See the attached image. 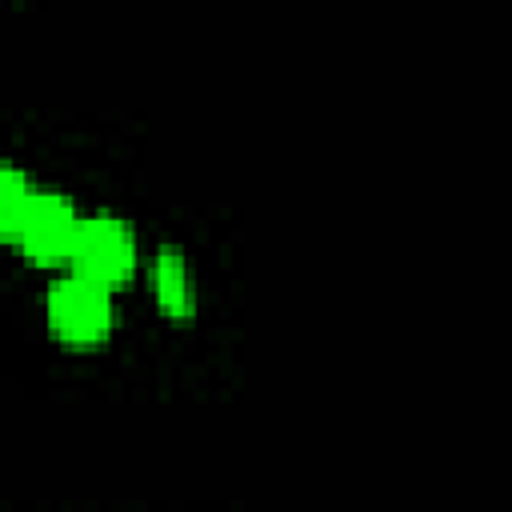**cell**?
Listing matches in <instances>:
<instances>
[{"label": "cell", "mask_w": 512, "mask_h": 512, "mask_svg": "<svg viewBox=\"0 0 512 512\" xmlns=\"http://www.w3.org/2000/svg\"><path fill=\"white\" fill-rule=\"evenodd\" d=\"M44 316H48V328L64 344H100L116 320L112 288L68 272L60 280H52V288L44 296Z\"/></svg>", "instance_id": "cell-1"}, {"label": "cell", "mask_w": 512, "mask_h": 512, "mask_svg": "<svg viewBox=\"0 0 512 512\" xmlns=\"http://www.w3.org/2000/svg\"><path fill=\"white\" fill-rule=\"evenodd\" d=\"M136 232L124 216L116 212H92L80 220V232H76V244H72V272L76 276H88L104 288L120 284L132 276L136 268Z\"/></svg>", "instance_id": "cell-2"}, {"label": "cell", "mask_w": 512, "mask_h": 512, "mask_svg": "<svg viewBox=\"0 0 512 512\" xmlns=\"http://www.w3.org/2000/svg\"><path fill=\"white\" fill-rule=\"evenodd\" d=\"M80 220H84V212L76 208L72 196L36 188L24 208V220L16 228V244L24 248V256L32 264H64L72 256Z\"/></svg>", "instance_id": "cell-3"}, {"label": "cell", "mask_w": 512, "mask_h": 512, "mask_svg": "<svg viewBox=\"0 0 512 512\" xmlns=\"http://www.w3.org/2000/svg\"><path fill=\"white\" fill-rule=\"evenodd\" d=\"M152 296L156 304L172 316V320H188L196 312V284H192V268H188V256L184 248L176 244H160L156 256H152Z\"/></svg>", "instance_id": "cell-4"}, {"label": "cell", "mask_w": 512, "mask_h": 512, "mask_svg": "<svg viewBox=\"0 0 512 512\" xmlns=\"http://www.w3.org/2000/svg\"><path fill=\"white\" fill-rule=\"evenodd\" d=\"M32 180L12 160H0V240H16V228L24 220V208L32 200Z\"/></svg>", "instance_id": "cell-5"}]
</instances>
